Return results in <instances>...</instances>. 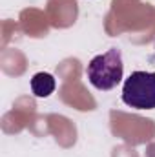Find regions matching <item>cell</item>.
Instances as JSON below:
<instances>
[{
	"instance_id": "cell-2",
	"label": "cell",
	"mask_w": 155,
	"mask_h": 157,
	"mask_svg": "<svg viewBox=\"0 0 155 157\" xmlns=\"http://www.w3.org/2000/svg\"><path fill=\"white\" fill-rule=\"evenodd\" d=\"M122 102L135 110H155V71H133L124 80Z\"/></svg>"
},
{
	"instance_id": "cell-1",
	"label": "cell",
	"mask_w": 155,
	"mask_h": 157,
	"mask_svg": "<svg viewBox=\"0 0 155 157\" xmlns=\"http://www.w3.org/2000/svg\"><path fill=\"white\" fill-rule=\"evenodd\" d=\"M86 77L93 88L100 91L113 90L124 77V62L120 49L112 48L106 53L93 57L86 68Z\"/></svg>"
},
{
	"instance_id": "cell-3",
	"label": "cell",
	"mask_w": 155,
	"mask_h": 157,
	"mask_svg": "<svg viewBox=\"0 0 155 157\" xmlns=\"http://www.w3.org/2000/svg\"><path fill=\"white\" fill-rule=\"evenodd\" d=\"M55 77L51 73H46V71H40L35 73L31 78V91L35 93V97L44 99V97H49L53 91H55Z\"/></svg>"
}]
</instances>
